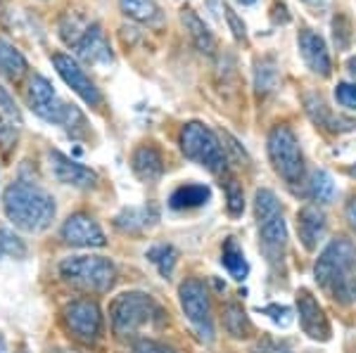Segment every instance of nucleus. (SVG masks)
<instances>
[{"instance_id":"nucleus-36","label":"nucleus","mask_w":356,"mask_h":353,"mask_svg":"<svg viewBox=\"0 0 356 353\" xmlns=\"http://www.w3.org/2000/svg\"><path fill=\"white\" fill-rule=\"evenodd\" d=\"M223 12H226V19H228V24H231L233 28V36L238 38V41H245L247 38V31H245V24L238 19V15L233 12V8H228V5H223Z\"/></svg>"},{"instance_id":"nucleus-25","label":"nucleus","mask_w":356,"mask_h":353,"mask_svg":"<svg viewBox=\"0 0 356 353\" xmlns=\"http://www.w3.org/2000/svg\"><path fill=\"white\" fill-rule=\"evenodd\" d=\"M221 264L226 266V270L231 273L235 280H245L247 273H250V266L245 261V254L240 249V244L228 237L226 244H223V252H221Z\"/></svg>"},{"instance_id":"nucleus-15","label":"nucleus","mask_w":356,"mask_h":353,"mask_svg":"<svg viewBox=\"0 0 356 353\" xmlns=\"http://www.w3.org/2000/svg\"><path fill=\"white\" fill-rule=\"evenodd\" d=\"M297 43H300V55H302V60L307 62L309 69L314 74H318V76H328L330 55H328V48H325L323 38L316 31H312V28H302Z\"/></svg>"},{"instance_id":"nucleus-33","label":"nucleus","mask_w":356,"mask_h":353,"mask_svg":"<svg viewBox=\"0 0 356 353\" xmlns=\"http://www.w3.org/2000/svg\"><path fill=\"white\" fill-rule=\"evenodd\" d=\"M0 112H3L8 119H13V121H22L19 107L15 105L13 95H10L8 88H3V85H0Z\"/></svg>"},{"instance_id":"nucleus-19","label":"nucleus","mask_w":356,"mask_h":353,"mask_svg":"<svg viewBox=\"0 0 356 353\" xmlns=\"http://www.w3.org/2000/svg\"><path fill=\"white\" fill-rule=\"evenodd\" d=\"M209 199H211L209 187L200 185V183H191V185H181L178 190H174V195L169 197V207L176 209V212H183V209L204 207Z\"/></svg>"},{"instance_id":"nucleus-35","label":"nucleus","mask_w":356,"mask_h":353,"mask_svg":"<svg viewBox=\"0 0 356 353\" xmlns=\"http://www.w3.org/2000/svg\"><path fill=\"white\" fill-rule=\"evenodd\" d=\"M134 353H174V349L154 339H138L134 344Z\"/></svg>"},{"instance_id":"nucleus-31","label":"nucleus","mask_w":356,"mask_h":353,"mask_svg":"<svg viewBox=\"0 0 356 353\" xmlns=\"http://www.w3.org/2000/svg\"><path fill=\"white\" fill-rule=\"evenodd\" d=\"M275 78H278V76H275V67L273 64H266V62L257 64V90H259V93L273 90Z\"/></svg>"},{"instance_id":"nucleus-4","label":"nucleus","mask_w":356,"mask_h":353,"mask_svg":"<svg viewBox=\"0 0 356 353\" xmlns=\"http://www.w3.org/2000/svg\"><path fill=\"white\" fill-rule=\"evenodd\" d=\"M26 100H29L31 112L48 123H57V126H65L67 130H72L74 121H83L81 112H79L74 105L69 107L57 98L53 83H50L45 76H41V74H33L31 81H29Z\"/></svg>"},{"instance_id":"nucleus-8","label":"nucleus","mask_w":356,"mask_h":353,"mask_svg":"<svg viewBox=\"0 0 356 353\" xmlns=\"http://www.w3.org/2000/svg\"><path fill=\"white\" fill-rule=\"evenodd\" d=\"M266 147L275 173L288 180V183H300L304 175V157L295 133L288 126H275L268 133Z\"/></svg>"},{"instance_id":"nucleus-14","label":"nucleus","mask_w":356,"mask_h":353,"mask_svg":"<svg viewBox=\"0 0 356 353\" xmlns=\"http://www.w3.org/2000/svg\"><path fill=\"white\" fill-rule=\"evenodd\" d=\"M50 169H53V175L62 185L88 190V187H95L97 183L95 171L86 169L83 164L74 162V159H69L67 155H62V152H57V150L50 152Z\"/></svg>"},{"instance_id":"nucleus-5","label":"nucleus","mask_w":356,"mask_h":353,"mask_svg":"<svg viewBox=\"0 0 356 353\" xmlns=\"http://www.w3.org/2000/svg\"><path fill=\"white\" fill-rule=\"evenodd\" d=\"M181 150L191 162H197L211 173H221L226 169V152H223L214 130L204 123L191 121L181 130Z\"/></svg>"},{"instance_id":"nucleus-23","label":"nucleus","mask_w":356,"mask_h":353,"mask_svg":"<svg viewBox=\"0 0 356 353\" xmlns=\"http://www.w3.org/2000/svg\"><path fill=\"white\" fill-rule=\"evenodd\" d=\"M307 110H309L312 119L318 123V126H323L328 130H352L354 128V121H347V119L335 117V114L325 107V102L321 98H309L307 100Z\"/></svg>"},{"instance_id":"nucleus-12","label":"nucleus","mask_w":356,"mask_h":353,"mask_svg":"<svg viewBox=\"0 0 356 353\" xmlns=\"http://www.w3.org/2000/svg\"><path fill=\"white\" fill-rule=\"evenodd\" d=\"M297 316H300V325L312 339L328 341L330 339V322L325 318L321 304L312 297V292L300 289L297 292Z\"/></svg>"},{"instance_id":"nucleus-9","label":"nucleus","mask_w":356,"mask_h":353,"mask_svg":"<svg viewBox=\"0 0 356 353\" xmlns=\"http://www.w3.org/2000/svg\"><path fill=\"white\" fill-rule=\"evenodd\" d=\"M178 299H181V309L186 318L193 322L197 334L204 341L214 339V320H211V304L209 294H207L204 284L200 280H186L178 289Z\"/></svg>"},{"instance_id":"nucleus-10","label":"nucleus","mask_w":356,"mask_h":353,"mask_svg":"<svg viewBox=\"0 0 356 353\" xmlns=\"http://www.w3.org/2000/svg\"><path fill=\"white\" fill-rule=\"evenodd\" d=\"M65 322L69 332L81 341H95L102 332V313L90 299L72 301L65 309Z\"/></svg>"},{"instance_id":"nucleus-29","label":"nucleus","mask_w":356,"mask_h":353,"mask_svg":"<svg viewBox=\"0 0 356 353\" xmlns=\"http://www.w3.org/2000/svg\"><path fill=\"white\" fill-rule=\"evenodd\" d=\"M26 254L24 244H22L19 237H15L10 230H0V259L3 256H15V259H22Z\"/></svg>"},{"instance_id":"nucleus-40","label":"nucleus","mask_w":356,"mask_h":353,"mask_svg":"<svg viewBox=\"0 0 356 353\" xmlns=\"http://www.w3.org/2000/svg\"><path fill=\"white\" fill-rule=\"evenodd\" d=\"M304 3H307V5H314V8H316V5H323L325 0H304Z\"/></svg>"},{"instance_id":"nucleus-24","label":"nucleus","mask_w":356,"mask_h":353,"mask_svg":"<svg viewBox=\"0 0 356 353\" xmlns=\"http://www.w3.org/2000/svg\"><path fill=\"white\" fill-rule=\"evenodd\" d=\"M26 60L10 41L0 36V74L8 78H19L26 71Z\"/></svg>"},{"instance_id":"nucleus-43","label":"nucleus","mask_w":356,"mask_h":353,"mask_svg":"<svg viewBox=\"0 0 356 353\" xmlns=\"http://www.w3.org/2000/svg\"><path fill=\"white\" fill-rule=\"evenodd\" d=\"M0 353H3V341H0Z\"/></svg>"},{"instance_id":"nucleus-20","label":"nucleus","mask_w":356,"mask_h":353,"mask_svg":"<svg viewBox=\"0 0 356 353\" xmlns=\"http://www.w3.org/2000/svg\"><path fill=\"white\" fill-rule=\"evenodd\" d=\"M154 221H157L154 207H131V209H124V212L114 218V225L124 232H140V230H145V227H150Z\"/></svg>"},{"instance_id":"nucleus-18","label":"nucleus","mask_w":356,"mask_h":353,"mask_svg":"<svg viewBox=\"0 0 356 353\" xmlns=\"http://www.w3.org/2000/svg\"><path fill=\"white\" fill-rule=\"evenodd\" d=\"M131 164H134L136 175L140 180H145V183H154V180H159L164 173V159H162V155H159L157 147H152V145L138 147V150L134 152Z\"/></svg>"},{"instance_id":"nucleus-38","label":"nucleus","mask_w":356,"mask_h":353,"mask_svg":"<svg viewBox=\"0 0 356 353\" xmlns=\"http://www.w3.org/2000/svg\"><path fill=\"white\" fill-rule=\"evenodd\" d=\"M264 353H288V349H283V346L271 344V341H268V344H266V349H264Z\"/></svg>"},{"instance_id":"nucleus-32","label":"nucleus","mask_w":356,"mask_h":353,"mask_svg":"<svg viewBox=\"0 0 356 353\" xmlns=\"http://www.w3.org/2000/svg\"><path fill=\"white\" fill-rule=\"evenodd\" d=\"M264 316H268L271 320L275 322V325L280 327H288L292 322V311L288 309V306H280V304H268L264 306V309H259Z\"/></svg>"},{"instance_id":"nucleus-42","label":"nucleus","mask_w":356,"mask_h":353,"mask_svg":"<svg viewBox=\"0 0 356 353\" xmlns=\"http://www.w3.org/2000/svg\"><path fill=\"white\" fill-rule=\"evenodd\" d=\"M352 175H356V166H354V169H352Z\"/></svg>"},{"instance_id":"nucleus-41","label":"nucleus","mask_w":356,"mask_h":353,"mask_svg":"<svg viewBox=\"0 0 356 353\" xmlns=\"http://www.w3.org/2000/svg\"><path fill=\"white\" fill-rule=\"evenodd\" d=\"M238 3H243V5H252V3H257V0H238Z\"/></svg>"},{"instance_id":"nucleus-13","label":"nucleus","mask_w":356,"mask_h":353,"mask_svg":"<svg viewBox=\"0 0 356 353\" xmlns=\"http://www.w3.org/2000/svg\"><path fill=\"white\" fill-rule=\"evenodd\" d=\"M62 240L72 247H105V232L90 216L74 214L62 225Z\"/></svg>"},{"instance_id":"nucleus-11","label":"nucleus","mask_w":356,"mask_h":353,"mask_svg":"<svg viewBox=\"0 0 356 353\" xmlns=\"http://www.w3.org/2000/svg\"><path fill=\"white\" fill-rule=\"evenodd\" d=\"M53 64H55V69H57V74H60L62 81H65L69 88H72L74 93H76L79 98L86 102V105H90V107L100 105V102H102L100 90H97V85L90 81V76L81 69V64H79L72 55L55 53L53 55Z\"/></svg>"},{"instance_id":"nucleus-26","label":"nucleus","mask_w":356,"mask_h":353,"mask_svg":"<svg viewBox=\"0 0 356 353\" xmlns=\"http://www.w3.org/2000/svg\"><path fill=\"white\" fill-rule=\"evenodd\" d=\"M223 327L228 329V334L235 339H245L250 337L252 325H250V318L245 316L243 306L238 304H228L226 311H223Z\"/></svg>"},{"instance_id":"nucleus-34","label":"nucleus","mask_w":356,"mask_h":353,"mask_svg":"<svg viewBox=\"0 0 356 353\" xmlns=\"http://www.w3.org/2000/svg\"><path fill=\"white\" fill-rule=\"evenodd\" d=\"M335 98L342 107L356 110V83H340L335 88Z\"/></svg>"},{"instance_id":"nucleus-16","label":"nucleus","mask_w":356,"mask_h":353,"mask_svg":"<svg viewBox=\"0 0 356 353\" xmlns=\"http://www.w3.org/2000/svg\"><path fill=\"white\" fill-rule=\"evenodd\" d=\"M76 55L81 60L90 62V64H107L112 62V50L105 41V33H102L100 24H90L81 36V41L74 45Z\"/></svg>"},{"instance_id":"nucleus-28","label":"nucleus","mask_w":356,"mask_h":353,"mask_svg":"<svg viewBox=\"0 0 356 353\" xmlns=\"http://www.w3.org/2000/svg\"><path fill=\"white\" fill-rule=\"evenodd\" d=\"M309 192L316 202L321 204H330L332 199L337 195V187H335V180L328 171H314L312 173V183H309Z\"/></svg>"},{"instance_id":"nucleus-30","label":"nucleus","mask_w":356,"mask_h":353,"mask_svg":"<svg viewBox=\"0 0 356 353\" xmlns=\"http://www.w3.org/2000/svg\"><path fill=\"white\" fill-rule=\"evenodd\" d=\"M226 197H228V212H231V216L243 214V209H245L243 187L235 183V180H228V183H226Z\"/></svg>"},{"instance_id":"nucleus-7","label":"nucleus","mask_w":356,"mask_h":353,"mask_svg":"<svg viewBox=\"0 0 356 353\" xmlns=\"http://www.w3.org/2000/svg\"><path fill=\"white\" fill-rule=\"evenodd\" d=\"M60 275L74 287L107 292L114 282V266L102 256H72L60 264Z\"/></svg>"},{"instance_id":"nucleus-1","label":"nucleus","mask_w":356,"mask_h":353,"mask_svg":"<svg viewBox=\"0 0 356 353\" xmlns=\"http://www.w3.org/2000/svg\"><path fill=\"white\" fill-rule=\"evenodd\" d=\"M316 282L332 299L349 306L356 304V247L347 237H337L321 252L314 266Z\"/></svg>"},{"instance_id":"nucleus-21","label":"nucleus","mask_w":356,"mask_h":353,"mask_svg":"<svg viewBox=\"0 0 356 353\" xmlns=\"http://www.w3.org/2000/svg\"><path fill=\"white\" fill-rule=\"evenodd\" d=\"M181 19H183V24H186V31H188V36H191V41L195 43V48L202 50V53H214V45H216L214 36H211V31L207 28L204 21L200 19L193 10H183Z\"/></svg>"},{"instance_id":"nucleus-17","label":"nucleus","mask_w":356,"mask_h":353,"mask_svg":"<svg viewBox=\"0 0 356 353\" xmlns=\"http://www.w3.org/2000/svg\"><path fill=\"white\" fill-rule=\"evenodd\" d=\"M297 235L304 244V249L314 252L318 242L325 235V216L318 207H304L297 214Z\"/></svg>"},{"instance_id":"nucleus-3","label":"nucleus","mask_w":356,"mask_h":353,"mask_svg":"<svg viewBox=\"0 0 356 353\" xmlns=\"http://www.w3.org/2000/svg\"><path fill=\"white\" fill-rule=\"evenodd\" d=\"M254 214H257V223H259L264 254L268 256L271 264H278L283 259L285 242H288V230H285L283 209L278 204V197L271 190H257Z\"/></svg>"},{"instance_id":"nucleus-37","label":"nucleus","mask_w":356,"mask_h":353,"mask_svg":"<svg viewBox=\"0 0 356 353\" xmlns=\"http://www.w3.org/2000/svg\"><path fill=\"white\" fill-rule=\"evenodd\" d=\"M347 221L352 223V227L356 230V197L347 204Z\"/></svg>"},{"instance_id":"nucleus-39","label":"nucleus","mask_w":356,"mask_h":353,"mask_svg":"<svg viewBox=\"0 0 356 353\" xmlns=\"http://www.w3.org/2000/svg\"><path fill=\"white\" fill-rule=\"evenodd\" d=\"M347 69H349V74H352V76L356 78V57H352V60L347 62Z\"/></svg>"},{"instance_id":"nucleus-27","label":"nucleus","mask_w":356,"mask_h":353,"mask_svg":"<svg viewBox=\"0 0 356 353\" xmlns=\"http://www.w3.org/2000/svg\"><path fill=\"white\" fill-rule=\"evenodd\" d=\"M176 259H178V254L171 244H154V247L147 249V261L159 270L162 277H169L171 273H174Z\"/></svg>"},{"instance_id":"nucleus-22","label":"nucleus","mask_w":356,"mask_h":353,"mask_svg":"<svg viewBox=\"0 0 356 353\" xmlns=\"http://www.w3.org/2000/svg\"><path fill=\"white\" fill-rule=\"evenodd\" d=\"M122 12L140 24H159L162 21V10L154 0H119Z\"/></svg>"},{"instance_id":"nucleus-6","label":"nucleus","mask_w":356,"mask_h":353,"mask_svg":"<svg viewBox=\"0 0 356 353\" xmlns=\"http://www.w3.org/2000/svg\"><path fill=\"white\" fill-rule=\"evenodd\" d=\"M159 316V306L154 304L152 297L143 292H126L117 297L110 306L112 327L119 337H129L136 334L138 329L147 322H152Z\"/></svg>"},{"instance_id":"nucleus-2","label":"nucleus","mask_w":356,"mask_h":353,"mask_svg":"<svg viewBox=\"0 0 356 353\" xmlns=\"http://www.w3.org/2000/svg\"><path fill=\"white\" fill-rule=\"evenodd\" d=\"M3 209L10 223L24 232H41L55 218V199L43 187L24 180L8 185L3 195Z\"/></svg>"}]
</instances>
